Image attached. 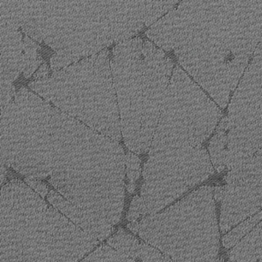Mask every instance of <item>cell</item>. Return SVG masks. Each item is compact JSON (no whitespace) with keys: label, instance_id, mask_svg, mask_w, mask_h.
<instances>
[{"label":"cell","instance_id":"obj_1","mask_svg":"<svg viewBox=\"0 0 262 262\" xmlns=\"http://www.w3.org/2000/svg\"><path fill=\"white\" fill-rule=\"evenodd\" d=\"M146 35L224 108L261 39L262 2L180 3Z\"/></svg>","mask_w":262,"mask_h":262},{"label":"cell","instance_id":"obj_2","mask_svg":"<svg viewBox=\"0 0 262 262\" xmlns=\"http://www.w3.org/2000/svg\"><path fill=\"white\" fill-rule=\"evenodd\" d=\"M177 1H1L0 23L56 52L54 72L136 36L169 13Z\"/></svg>","mask_w":262,"mask_h":262},{"label":"cell","instance_id":"obj_3","mask_svg":"<svg viewBox=\"0 0 262 262\" xmlns=\"http://www.w3.org/2000/svg\"><path fill=\"white\" fill-rule=\"evenodd\" d=\"M113 82L127 148L149 151L172 76V61L152 42L139 37L117 44L111 58Z\"/></svg>","mask_w":262,"mask_h":262},{"label":"cell","instance_id":"obj_4","mask_svg":"<svg viewBox=\"0 0 262 262\" xmlns=\"http://www.w3.org/2000/svg\"><path fill=\"white\" fill-rule=\"evenodd\" d=\"M110 61L105 50L29 86L66 114L120 142V113Z\"/></svg>","mask_w":262,"mask_h":262},{"label":"cell","instance_id":"obj_5","mask_svg":"<svg viewBox=\"0 0 262 262\" xmlns=\"http://www.w3.org/2000/svg\"><path fill=\"white\" fill-rule=\"evenodd\" d=\"M214 187L204 185L139 222V234L176 262H225L219 257Z\"/></svg>","mask_w":262,"mask_h":262},{"label":"cell","instance_id":"obj_6","mask_svg":"<svg viewBox=\"0 0 262 262\" xmlns=\"http://www.w3.org/2000/svg\"><path fill=\"white\" fill-rule=\"evenodd\" d=\"M48 205L19 179L1 190V256L10 262H47Z\"/></svg>","mask_w":262,"mask_h":262},{"label":"cell","instance_id":"obj_7","mask_svg":"<svg viewBox=\"0 0 262 262\" xmlns=\"http://www.w3.org/2000/svg\"><path fill=\"white\" fill-rule=\"evenodd\" d=\"M213 173L214 166L203 146L179 154L148 155L141 190L148 215L162 211Z\"/></svg>","mask_w":262,"mask_h":262},{"label":"cell","instance_id":"obj_8","mask_svg":"<svg viewBox=\"0 0 262 262\" xmlns=\"http://www.w3.org/2000/svg\"><path fill=\"white\" fill-rule=\"evenodd\" d=\"M219 225L227 233L262 211V148L225 177Z\"/></svg>","mask_w":262,"mask_h":262},{"label":"cell","instance_id":"obj_9","mask_svg":"<svg viewBox=\"0 0 262 262\" xmlns=\"http://www.w3.org/2000/svg\"><path fill=\"white\" fill-rule=\"evenodd\" d=\"M99 241L50 207L47 216V262H78Z\"/></svg>","mask_w":262,"mask_h":262},{"label":"cell","instance_id":"obj_10","mask_svg":"<svg viewBox=\"0 0 262 262\" xmlns=\"http://www.w3.org/2000/svg\"><path fill=\"white\" fill-rule=\"evenodd\" d=\"M262 118V36L230 101L229 128Z\"/></svg>","mask_w":262,"mask_h":262},{"label":"cell","instance_id":"obj_11","mask_svg":"<svg viewBox=\"0 0 262 262\" xmlns=\"http://www.w3.org/2000/svg\"><path fill=\"white\" fill-rule=\"evenodd\" d=\"M262 148V118L230 128L227 146L226 168L232 169Z\"/></svg>","mask_w":262,"mask_h":262},{"label":"cell","instance_id":"obj_12","mask_svg":"<svg viewBox=\"0 0 262 262\" xmlns=\"http://www.w3.org/2000/svg\"><path fill=\"white\" fill-rule=\"evenodd\" d=\"M0 25V86H4L13 85L24 71V45L22 33L18 29L2 23Z\"/></svg>","mask_w":262,"mask_h":262},{"label":"cell","instance_id":"obj_13","mask_svg":"<svg viewBox=\"0 0 262 262\" xmlns=\"http://www.w3.org/2000/svg\"><path fill=\"white\" fill-rule=\"evenodd\" d=\"M47 199L55 208L60 211L76 226L99 242L105 240L114 229L113 225L102 217L78 208L56 191H50Z\"/></svg>","mask_w":262,"mask_h":262},{"label":"cell","instance_id":"obj_14","mask_svg":"<svg viewBox=\"0 0 262 262\" xmlns=\"http://www.w3.org/2000/svg\"><path fill=\"white\" fill-rule=\"evenodd\" d=\"M261 255L262 221L233 247L228 262H259Z\"/></svg>","mask_w":262,"mask_h":262},{"label":"cell","instance_id":"obj_15","mask_svg":"<svg viewBox=\"0 0 262 262\" xmlns=\"http://www.w3.org/2000/svg\"><path fill=\"white\" fill-rule=\"evenodd\" d=\"M228 131L229 128L226 117L221 121L217 133L213 136L208 146L210 159L214 168L219 172L224 171L226 168Z\"/></svg>","mask_w":262,"mask_h":262},{"label":"cell","instance_id":"obj_16","mask_svg":"<svg viewBox=\"0 0 262 262\" xmlns=\"http://www.w3.org/2000/svg\"><path fill=\"white\" fill-rule=\"evenodd\" d=\"M108 245L122 254L136 260L139 257L141 243L133 234L119 228V231L107 241Z\"/></svg>","mask_w":262,"mask_h":262},{"label":"cell","instance_id":"obj_17","mask_svg":"<svg viewBox=\"0 0 262 262\" xmlns=\"http://www.w3.org/2000/svg\"><path fill=\"white\" fill-rule=\"evenodd\" d=\"M261 221L262 211H260L239 223L237 226L232 228L222 238V243L225 248H233L244 237L249 234Z\"/></svg>","mask_w":262,"mask_h":262},{"label":"cell","instance_id":"obj_18","mask_svg":"<svg viewBox=\"0 0 262 262\" xmlns=\"http://www.w3.org/2000/svg\"><path fill=\"white\" fill-rule=\"evenodd\" d=\"M24 76L26 79L31 77L39 66L42 63V57L38 55L39 45L36 42L30 39L29 36H26L24 39Z\"/></svg>","mask_w":262,"mask_h":262},{"label":"cell","instance_id":"obj_19","mask_svg":"<svg viewBox=\"0 0 262 262\" xmlns=\"http://www.w3.org/2000/svg\"><path fill=\"white\" fill-rule=\"evenodd\" d=\"M81 262H136V260L119 252L110 245H102Z\"/></svg>","mask_w":262,"mask_h":262},{"label":"cell","instance_id":"obj_20","mask_svg":"<svg viewBox=\"0 0 262 262\" xmlns=\"http://www.w3.org/2000/svg\"><path fill=\"white\" fill-rule=\"evenodd\" d=\"M139 257L142 262H176L157 248L144 242L141 243Z\"/></svg>","mask_w":262,"mask_h":262},{"label":"cell","instance_id":"obj_21","mask_svg":"<svg viewBox=\"0 0 262 262\" xmlns=\"http://www.w3.org/2000/svg\"><path fill=\"white\" fill-rule=\"evenodd\" d=\"M125 172L130 183H135L140 177L142 172L141 160L135 153L128 152L125 156Z\"/></svg>","mask_w":262,"mask_h":262},{"label":"cell","instance_id":"obj_22","mask_svg":"<svg viewBox=\"0 0 262 262\" xmlns=\"http://www.w3.org/2000/svg\"><path fill=\"white\" fill-rule=\"evenodd\" d=\"M148 215V209L142 196L136 195L133 198L127 214V219L129 222H136L141 216Z\"/></svg>","mask_w":262,"mask_h":262},{"label":"cell","instance_id":"obj_23","mask_svg":"<svg viewBox=\"0 0 262 262\" xmlns=\"http://www.w3.org/2000/svg\"><path fill=\"white\" fill-rule=\"evenodd\" d=\"M24 181L32 189L34 190L36 193H38L43 199L47 196V194H49V193H50L47 184L39 180V179L26 177Z\"/></svg>","mask_w":262,"mask_h":262},{"label":"cell","instance_id":"obj_24","mask_svg":"<svg viewBox=\"0 0 262 262\" xmlns=\"http://www.w3.org/2000/svg\"><path fill=\"white\" fill-rule=\"evenodd\" d=\"M50 76V67L47 63L42 64L34 75L35 80H40Z\"/></svg>","mask_w":262,"mask_h":262},{"label":"cell","instance_id":"obj_25","mask_svg":"<svg viewBox=\"0 0 262 262\" xmlns=\"http://www.w3.org/2000/svg\"><path fill=\"white\" fill-rule=\"evenodd\" d=\"M128 228L130 231L135 233V234H139V222H137V221H136V222H132L131 223L128 224Z\"/></svg>","mask_w":262,"mask_h":262},{"label":"cell","instance_id":"obj_26","mask_svg":"<svg viewBox=\"0 0 262 262\" xmlns=\"http://www.w3.org/2000/svg\"><path fill=\"white\" fill-rule=\"evenodd\" d=\"M7 167L5 165H1V184H4L7 179Z\"/></svg>","mask_w":262,"mask_h":262},{"label":"cell","instance_id":"obj_27","mask_svg":"<svg viewBox=\"0 0 262 262\" xmlns=\"http://www.w3.org/2000/svg\"><path fill=\"white\" fill-rule=\"evenodd\" d=\"M135 189H136V184L135 183H130L128 184V191L130 193V194H133L134 192Z\"/></svg>","mask_w":262,"mask_h":262},{"label":"cell","instance_id":"obj_28","mask_svg":"<svg viewBox=\"0 0 262 262\" xmlns=\"http://www.w3.org/2000/svg\"><path fill=\"white\" fill-rule=\"evenodd\" d=\"M1 262H10L8 259L6 258L4 256H1Z\"/></svg>","mask_w":262,"mask_h":262},{"label":"cell","instance_id":"obj_29","mask_svg":"<svg viewBox=\"0 0 262 262\" xmlns=\"http://www.w3.org/2000/svg\"><path fill=\"white\" fill-rule=\"evenodd\" d=\"M259 262H262V255L261 257H260V260H259Z\"/></svg>","mask_w":262,"mask_h":262}]
</instances>
